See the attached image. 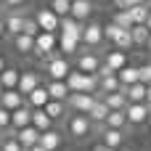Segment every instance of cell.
<instances>
[{
  "label": "cell",
  "instance_id": "cell-15",
  "mask_svg": "<svg viewBox=\"0 0 151 151\" xmlns=\"http://www.w3.org/2000/svg\"><path fill=\"white\" fill-rule=\"evenodd\" d=\"M0 106H3L5 111H16V109L27 106V98H24L19 90H5V93L0 96Z\"/></svg>",
  "mask_w": 151,
  "mask_h": 151
},
{
  "label": "cell",
  "instance_id": "cell-14",
  "mask_svg": "<svg viewBox=\"0 0 151 151\" xmlns=\"http://www.w3.org/2000/svg\"><path fill=\"white\" fill-rule=\"evenodd\" d=\"M40 85H42V82H40V74H37V72H21V80H19V88H16V90L27 98V96H29L32 90H37Z\"/></svg>",
  "mask_w": 151,
  "mask_h": 151
},
{
  "label": "cell",
  "instance_id": "cell-47",
  "mask_svg": "<svg viewBox=\"0 0 151 151\" xmlns=\"http://www.w3.org/2000/svg\"><path fill=\"white\" fill-rule=\"evenodd\" d=\"M29 151H45V149H42V146L37 143V146H32V149H29Z\"/></svg>",
  "mask_w": 151,
  "mask_h": 151
},
{
  "label": "cell",
  "instance_id": "cell-3",
  "mask_svg": "<svg viewBox=\"0 0 151 151\" xmlns=\"http://www.w3.org/2000/svg\"><path fill=\"white\" fill-rule=\"evenodd\" d=\"M66 85H69L72 93H88V96L98 93V77L96 74H82L77 69H72V74L66 77Z\"/></svg>",
  "mask_w": 151,
  "mask_h": 151
},
{
  "label": "cell",
  "instance_id": "cell-48",
  "mask_svg": "<svg viewBox=\"0 0 151 151\" xmlns=\"http://www.w3.org/2000/svg\"><path fill=\"white\" fill-rule=\"evenodd\" d=\"M146 29H149V32H151V16H149V21H146Z\"/></svg>",
  "mask_w": 151,
  "mask_h": 151
},
{
  "label": "cell",
  "instance_id": "cell-49",
  "mask_svg": "<svg viewBox=\"0 0 151 151\" xmlns=\"http://www.w3.org/2000/svg\"><path fill=\"white\" fill-rule=\"evenodd\" d=\"M3 93H5V88H3V82H0V96H3Z\"/></svg>",
  "mask_w": 151,
  "mask_h": 151
},
{
  "label": "cell",
  "instance_id": "cell-25",
  "mask_svg": "<svg viewBox=\"0 0 151 151\" xmlns=\"http://www.w3.org/2000/svg\"><path fill=\"white\" fill-rule=\"evenodd\" d=\"M109 111H111V109H109L104 101H98V98H96V104H93V109H90V114H88V117H90V122H93L96 127H101V125L106 122Z\"/></svg>",
  "mask_w": 151,
  "mask_h": 151
},
{
  "label": "cell",
  "instance_id": "cell-37",
  "mask_svg": "<svg viewBox=\"0 0 151 151\" xmlns=\"http://www.w3.org/2000/svg\"><path fill=\"white\" fill-rule=\"evenodd\" d=\"M21 35H29V37H35V40H37L40 27H37V21H35V16H27V21H24V32H21Z\"/></svg>",
  "mask_w": 151,
  "mask_h": 151
},
{
  "label": "cell",
  "instance_id": "cell-27",
  "mask_svg": "<svg viewBox=\"0 0 151 151\" xmlns=\"http://www.w3.org/2000/svg\"><path fill=\"white\" fill-rule=\"evenodd\" d=\"M19 80H21V69H16V66H8V69L0 74V82H3L5 90H16V88H19Z\"/></svg>",
  "mask_w": 151,
  "mask_h": 151
},
{
  "label": "cell",
  "instance_id": "cell-23",
  "mask_svg": "<svg viewBox=\"0 0 151 151\" xmlns=\"http://www.w3.org/2000/svg\"><path fill=\"white\" fill-rule=\"evenodd\" d=\"M104 64L117 74V72H122V69L127 66V56H125L122 50H109V53H106V58H104Z\"/></svg>",
  "mask_w": 151,
  "mask_h": 151
},
{
  "label": "cell",
  "instance_id": "cell-6",
  "mask_svg": "<svg viewBox=\"0 0 151 151\" xmlns=\"http://www.w3.org/2000/svg\"><path fill=\"white\" fill-rule=\"evenodd\" d=\"M101 64L104 61L96 50H80L77 53V72H82V74H98Z\"/></svg>",
  "mask_w": 151,
  "mask_h": 151
},
{
  "label": "cell",
  "instance_id": "cell-19",
  "mask_svg": "<svg viewBox=\"0 0 151 151\" xmlns=\"http://www.w3.org/2000/svg\"><path fill=\"white\" fill-rule=\"evenodd\" d=\"M29 125H32V109L29 106H21V109L11 111V127L13 130H24Z\"/></svg>",
  "mask_w": 151,
  "mask_h": 151
},
{
  "label": "cell",
  "instance_id": "cell-9",
  "mask_svg": "<svg viewBox=\"0 0 151 151\" xmlns=\"http://www.w3.org/2000/svg\"><path fill=\"white\" fill-rule=\"evenodd\" d=\"M35 21H37L40 32H50V35H56L58 27H61V19H58L50 8H40V11L35 13Z\"/></svg>",
  "mask_w": 151,
  "mask_h": 151
},
{
  "label": "cell",
  "instance_id": "cell-32",
  "mask_svg": "<svg viewBox=\"0 0 151 151\" xmlns=\"http://www.w3.org/2000/svg\"><path fill=\"white\" fill-rule=\"evenodd\" d=\"M80 40H72V37H61L58 35V50L64 53V56H74V53H80Z\"/></svg>",
  "mask_w": 151,
  "mask_h": 151
},
{
  "label": "cell",
  "instance_id": "cell-17",
  "mask_svg": "<svg viewBox=\"0 0 151 151\" xmlns=\"http://www.w3.org/2000/svg\"><path fill=\"white\" fill-rule=\"evenodd\" d=\"M16 141L21 143V149H24V151H29L32 146H37V143H40V130L29 125V127H24V130H19V133H16Z\"/></svg>",
  "mask_w": 151,
  "mask_h": 151
},
{
  "label": "cell",
  "instance_id": "cell-24",
  "mask_svg": "<svg viewBox=\"0 0 151 151\" xmlns=\"http://www.w3.org/2000/svg\"><path fill=\"white\" fill-rule=\"evenodd\" d=\"M122 93H125L127 104H146V85L143 82H135L130 88H122Z\"/></svg>",
  "mask_w": 151,
  "mask_h": 151
},
{
  "label": "cell",
  "instance_id": "cell-51",
  "mask_svg": "<svg viewBox=\"0 0 151 151\" xmlns=\"http://www.w3.org/2000/svg\"><path fill=\"white\" fill-rule=\"evenodd\" d=\"M146 48H149V50H151V40H149V45H146Z\"/></svg>",
  "mask_w": 151,
  "mask_h": 151
},
{
  "label": "cell",
  "instance_id": "cell-12",
  "mask_svg": "<svg viewBox=\"0 0 151 151\" xmlns=\"http://www.w3.org/2000/svg\"><path fill=\"white\" fill-rule=\"evenodd\" d=\"M149 114H151V109L146 106V104H127V109H125L127 125H133V127H138V125L149 122Z\"/></svg>",
  "mask_w": 151,
  "mask_h": 151
},
{
  "label": "cell",
  "instance_id": "cell-22",
  "mask_svg": "<svg viewBox=\"0 0 151 151\" xmlns=\"http://www.w3.org/2000/svg\"><path fill=\"white\" fill-rule=\"evenodd\" d=\"M48 101H50V96H48V90H45V85H40L37 90H32L29 96H27V106L35 111V109H45L48 106Z\"/></svg>",
  "mask_w": 151,
  "mask_h": 151
},
{
  "label": "cell",
  "instance_id": "cell-46",
  "mask_svg": "<svg viewBox=\"0 0 151 151\" xmlns=\"http://www.w3.org/2000/svg\"><path fill=\"white\" fill-rule=\"evenodd\" d=\"M93 151H111V149H106L104 143H96V146H93Z\"/></svg>",
  "mask_w": 151,
  "mask_h": 151
},
{
  "label": "cell",
  "instance_id": "cell-54",
  "mask_svg": "<svg viewBox=\"0 0 151 151\" xmlns=\"http://www.w3.org/2000/svg\"><path fill=\"white\" fill-rule=\"evenodd\" d=\"M69 3H74V0H69Z\"/></svg>",
  "mask_w": 151,
  "mask_h": 151
},
{
  "label": "cell",
  "instance_id": "cell-26",
  "mask_svg": "<svg viewBox=\"0 0 151 151\" xmlns=\"http://www.w3.org/2000/svg\"><path fill=\"white\" fill-rule=\"evenodd\" d=\"M117 77H119V85L122 88H130V85H135V82H141V72H138V66H125L122 72H117Z\"/></svg>",
  "mask_w": 151,
  "mask_h": 151
},
{
  "label": "cell",
  "instance_id": "cell-31",
  "mask_svg": "<svg viewBox=\"0 0 151 151\" xmlns=\"http://www.w3.org/2000/svg\"><path fill=\"white\" fill-rule=\"evenodd\" d=\"M66 111H69V109H66L64 101H48V106H45V114H48L53 122H56V119H64Z\"/></svg>",
  "mask_w": 151,
  "mask_h": 151
},
{
  "label": "cell",
  "instance_id": "cell-55",
  "mask_svg": "<svg viewBox=\"0 0 151 151\" xmlns=\"http://www.w3.org/2000/svg\"><path fill=\"white\" fill-rule=\"evenodd\" d=\"M146 3H151V0H146Z\"/></svg>",
  "mask_w": 151,
  "mask_h": 151
},
{
  "label": "cell",
  "instance_id": "cell-18",
  "mask_svg": "<svg viewBox=\"0 0 151 151\" xmlns=\"http://www.w3.org/2000/svg\"><path fill=\"white\" fill-rule=\"evenodd\" d=\"M11 45H13V50L19 53V56H32L35 53V37H29V35H19V37H11Z\"/></svg>",
  "mask_w": 151,
  "mask_h": 151
},
{
  "label": "cell",
  "instance_id": "cell-50",
  "mask_svg": "<svg viewBox=\"0 0 151 151\" xmlns=\"http://www.w3.org/2000/svg\"><path fill=\"white\" fill-rule=\"evenodd\" d=\"M3 5H5V0H0V8H3Z\"/></svg>",
  "mask_w": 151,
  "mask_h": 151
},
{
  "label": "cell",
  "instance_id": "cell-42",
  "mask_svg": "<svg viewBox=\"0 0 151 151\" xmlns=\"http://www.w3.org/2000/svg\"><path fill=\"white\" fill-rule=\"evenodd\" d=\"M27 5H29V0H5L3 8H8V11H19V8H27Z\"/></svg>",
  "mask_w": 151,
  "mask_h": 151
},
{
  "label": "cell",
  "instance_id": "cell-43",
  "mask_svg": "<svg viewBox=\"0 0 151 151\" xmlns=\"http://www.w3.org/2000/svg\"><path fill=\"white\" fill-rule=\"evenodd\" d=\"M3 37H8V32H5V16L0 13V40H3Z\"/></svg>",
  "mask_w": 151,
  "mask_h": 151
},
{
  "label": "cell",
  "instance_id": "cell-35",
  "mask_svg": "<svg viewBox=\"0 0 151 151\" xmlns=\"http://www.w3.org/2000/svg\"><path fill=\"white\" fill-rule=\"evenodd\" d=\"M111 24H117L119 29H133L135 24H133V16H130V11H114V16H111Z\"/></svg>",
  "mask_w": 151,
  "mask_h": 151
},
{
  "label": "cell",
  "instance_id": "cell-21",
  "mask_svg": "<svg viewBox=\"0 0 151 151\" xmlns=\"http://www.w3.org/2000/svg\"><path fill=\"white\" fill-rule=\"evenodd\" d=\"M45 90H48L50 101H64V104H66V98L72 96V90H69V85H66V82H53V80H48Z\"/></svg>",
  "mask_w": 151,
  "mask_h": 151
},
{
  "label": "cell",
  "instance_id": "cell-4",
  "mask_svg": "<svg viewBox=\"0 0 151 151\" xmlns=\"http://www.w3.org/2000/svg\"><path fill=\"white\" fill-rule=\"evenodd\" d=\"M104 40L111 42L114 50H122V53L133 48V35H130V29H119V27L111 24V21L104 27Z\"/></svg>",
  "mask_w": 151,
  "mask_h": 151
},
{
  "label": "cell",
  "instance_id": "cell-56",
  "mask_svg": "<svg viewBox=\"0 0 151 151\" xmlns=\"http://www.w3.org/2000/svg\"><path fill=\"white\" fill-rule=\"evenodd\" d=\"M149 5H151V3H149Z\"/></svg>",
  "mask_w": 151,
  "mask_h": 151
},
{
  "label": "cell",
  "instance_id": "cell-53",
  "mask_svg": "<svg viewBox=\"0 0 151 151\" xmlns=\"http://www.w3.org/2000/svg\"><path fill=\"white\" fill-rule=\"evenodd\" d=\"M119 151H130V149H119Z\"/></svg>",
  "mask_w": 151,
  "mask_h": 151
},
{
  "label": "cell",
  "instance_id": "cell-11",
  "mask_svg": "<svg viewBox=\"0 0 151 151\" xmlns=\"http://www.w3.org/2000/svg\"><path fill=\"white\" fill-rule=\"evenodd\" d=\"M56 48H58V37L56 35H50V32H40L37 35V40H35V56L48 58L50 53H56Z\"/></svg>",
  "mask_w": 151,
  "mask_h": 151
},
{
  "label": "cell",
  "instance_id": "cell-28",
  "mask_svg": "<svg viewBox=\"0 0 151 151\" xmlns=\"http://www.w3.org/2000/svg\"><path fill=\"white\" fill-rule=\"evenodd\" d=\"M32 127H37L40 133L53 130V119L45 114V109H35V111H32Z\"/></svg>",
  "mask_w": 151,
  "mask_h": 151
},
{
  "label": "cell",
  "instance_id": "cell-39",
  "mask_svg": "<svg viewBox=\"0 0 151 151\" xmlns=\"http://www.w3.org/2000/svg\"><path fill=\"white\" fill-rule=\"evenodd\" d=\"M146 0H114V5H117V11H130V8H135V5H143Z\"/></svg>",
  "mask_w": 151,
  "mask_h": 151
},
{
  "label": "cell",
  "instance_id": "cell-20",
  "mask_svg": "<svg viewBox=\"0 0 151 151\" xmlns=\"http://www.w3.org/2000/svg\"><path fill=\"white\" fill-rule=\"evenodd\" d=\"M61 143H64V135H61L56 127L48 130V133H40V146H42L45 151H58Z\"/></svg>",
  "mask_w": 151,
  "mask_h": 151
},
{
  "label": "cell",
  "instance_id": "cell-10",
  "mask_svg": "<svg viewBox=\"0 0 151 151\" xmlns=\"http://www.w3.org/2000/svg\"><path fill=\"white\" fill-rule=\"evenodd\" d=\"M96 133H101V143L106 146V149L111 151H119L125 149V130H109V127H96Z\"/></svg>",
  "mask_w": 151,
  "mask_h": 151
},
{
  "label": "cell",
  "instance_id": "cell-7",
  "mask_svg": "<svg viewBox=\"0 0 151 151\" xmlns=\"http://www.w3.org/2000/svg\"><path fill=\"white\" fill-rule=\"evenodd\" d=\"M27 11H29V8H19V11H8V13H5V32H8V37H19V35L24 32Z\"/></svg>",
  "mask_w": 151,
  "mask_h": 151
},
{
  "label": "cell",
  "instance_id": "cell-13",
  "mask_svg": "<svg viewBox=\"0 0 151 151\" xmlns=\"http://www.w3.org/2000/svg\"><path fill=\"white\" fill-rule=\"evenodd\" d=\"M82 29H85V24H80L77 19L66 16V19H61L58 35H61V37H72V40H82Z\"/></svg>",
  "mask_w": 151,
  "mask_h": 151
},
{
  "label": "cell",
  "instance_id": "cell-1",
  "mask_svg": "<svg viewBox=\"0 0 151 151\" xmlns=\"http://www.w3.org/2000/svg\"><path fill=\"white\" fill-rule=\"evenodd\" d=\"M96 133V125L90 122L88 114H69L66 117V135L72 141H88Z\"/></svg>",
  "mask_w": 151,
  "mask_h": 151
},
{
  "label": "cell",
  "instance_id": "cell-34",
  "mask_svg": "<svg viewBox=\"0 0 151 151\" xmlns=\"http://www.w3.org/2000/svg\"><path fill=\"white\" fill-rule=\"evenodd\" d=\"M130 16H133V24H146L149 16H151V5H149V3H143V5L130 8Z\"/></svg>",
  "mask_w": 151,
  "mask_h": 151
},
{
  "label": "cell",
  "instance_id": "cell-5",
  "mask_svg": "<svg viewBox=\"0 0 151 151\" xmlns=\"http://www.w3.org/2000/svg\"><path fill=\"white\" fill-rule=\"evenodd\" d=\"M82 45H85V50H98L106 40H104V27L98 24V21H88L85 24V29H82V40H80Z\"/></svg>",
  "mask_w": 151,
  "mask_h": 151
},
{
  "label": "cell",
  "instance_id": "cell-52",
  "mask_svg": "<svg viewBox=\"0 0 151 151\" xmlns=\"http://www.w3.org/2000/svg\"><path fill=\"white\" fill-rule=\"evenodd\" d=\"M149 125H151V114H149Z\"/></svg>",
  "mask_w": 151,
  "mask_h": 151
},
{
  "label": "cell",
  "instance_id": "cell-36",
  "mask_svg": "<svg viewBox=\"0 0 151 151\" xmlns=\"http://www.w3.org/2000/svg\"><path fill=\"white\" fill-rule=\"evenodd\" d=\"M58 19H66V16H72V3L69 0H50V5H48Z\"/></svg>",
  "mask_w": 151,
  "mask_h": 151
},
{
  "label": "cell",
  "instance_id": "cell-16",
  "mask_svg": "<svg viewBox=\"0 0 151 151\" xmlns=\"http://www.w3.org/2000/svg\"><path fill=\"white\" fill-rule=\"evenodd\" d=\"M90 16H93V0H74L72 3V19H77L80 24H88Z\"/></svg>",
  "mask_w": 151,
  "mask_h": 151
},
{
  "label": "cell",
  "instance_id": "cell-8",
  "mask_svg": "<svg viewBox=\"0 0 151 151\" xmlns=\"http://www.w3.org/2000/svg\"><path fill=\"white\" fill-rule=\"evenodd\" d=\"M96 104V96H88V93H72L66 98V109H72V114H90Z\"/></svg>",
  "mask_w": 151,
  "mask_h": 151
},
{
  "label": "cell",
  "instance_id": "cell-40",
  "mask_svg": "<svg viewBox=\"0 0 151 151\" xmlns=\"http://www.w3.org/2000/svg\"><path fill=\"white\" fill-rule=\"evenodd\" d=\"M5 130H11V111H5V109L0 106V135H3Z\"/></svg>",
  "mask_w": 151,
  "mask_h": 151
},
{
  "label": "cell",
  "instance_id": "cell-2",
  "mask_svg": "<svg viewBox=\"0 0 151 151\" xmlns=\"http://www.w3.org/2000/svg\"><path fill=\"white\" fill-rule=\"evenodd\" d=\"M45 72H48V77L53 80V82H66V77L72 74V64L66 61V56H61L58 50L56 53H50L48 58H45Z\"/></svg>",
  "mask_w": 151,
  "mask_h": 151
},
{
  "label": "cell",
  "instance_id": "cell-29",
  "mask_svg": "<svg viewBox=\"0 0 151 151\" xmlns=\"http://www.w3.org/2000/svg\"><path fill=\"white\" fill-rule=\"evenodd\" d=\"M101 101H104L111 111H125V109H127V98H125L122 90H119V93H109V96H104Z\"/></svg>",
  "mask_w": 151,
  "mask_h": 151
},
{
  "label": "cell",
  "instance_id": "cell-30",
  "mask_svg": "<svg viewBox=\"0 0 151 151\" xmlns=\"http://www.w3.org/2000/svg\"><path fill=\"white\" fill-rule=\"evenodd\" d=\"M104 127H109V130H125V127H127V117H125V111H109Z\"/></svg>",
  "mask_w": 151,
  "mask_h": 151
},
{
  "label": "cell",
  "instance_id": "cell-41",
  "mask_svg": "<svg viewBox=\"0 0 151 151\" xmlns=\"http://www.w3.org/2000/svg\"><path fill=\"white\" fill-rule=\"evenodd\" d=\"M138 72H141V82L149 88V85H151V61H149V64H143V66H138Z\"/></svg>",
  "mask_w": 151,
  "mask_h": 151
},
{
  "label": "cell",
  "instance_id": "cell-44",
  "mask_svg": "<svg viewBox=\"0 0 151 151\" xmlns=\"http://www.w3.org/2000/svg\"><path fill=\"white\" fill-rule=\"evenodd\" d=\"M5 69H8V61H5V56H0V74H3Z\"/></svg>",
  "mask_w": 151,
  "mask_h": 151
},
{
  "label": "cell",
  "instance_id": "cell-33",
  "mask_svg": "<svg viewBox=\"0 0 151 151\" xmlns=\"http://www.w3.org/2000/svg\"><path fill=\"white\" fill-rule=\"evenodd\" d=\"M130 35H133V45H149L151 40V32L146 29V24H135L130 29Z\"/></svg>",
  "mask_w": 151,
  "mask_h": 151
},
{
  "label": "cell",
  "instance_id": "cell-45",
  "mask_svg": "<svg viewBox=\"0 0 151 151\" xmlns=\"http://www.w3.org/2000/svg\"><path fill=\"white\" fill-rule=\"evenodd\" d=\"M146 106H149V109H151V85H149V88H146Z\"/></svg>",
  "mask_w": 151,
  "mask_h": 151
},
{
  "label": "cell",
  "instance_id": "cell-38",
  "mask_svg": "<svg viewBox=\"0 0 151 151\" xmlns=\"http://www.w3.org/2000/svg\"><path fill=\"white\" fill-rule=\"evenodd\" d=\"M0 151H24V149H21V143L16 138H3L0 141Z\"/></svg>",
  "mask_w": 151,
  "mask_h": 151
}]
</instances>
